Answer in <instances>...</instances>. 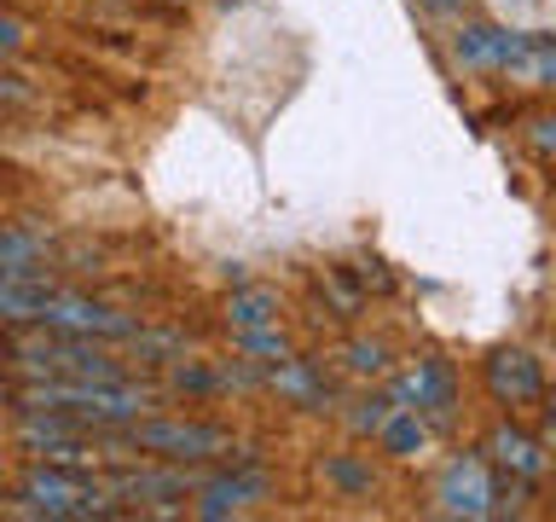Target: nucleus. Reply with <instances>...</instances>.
I'll use <instances>...</instances> for the list:
<instances>
[{"label":"nucleus","instance_id":"f257e3e1","mask_svg":"<svg viewBox=\"0 0 556 522\" xmlns=\"http://www.w3.org/2000/svg\"><path fill=\"white\" fill-rule=\"evenodd\" d=\"M0 511L7 517H47V522H93V517H122V505L93 470L29 459L17 470V494Z\"/></svg>","mask_w":556,"mask_h":522},{"label":"nucleus","instance_id":"f03ea898","mask_svg":"<svg viewBox=\"0 0 556 522\" xmlns=\"http://www.w3.org/2000/svg\"><path fill=\"white\" fill-rule=\"evenodd\" d=\"M122 442L146 459H174V464H208L232 452V430L208 424V418H174V412H146L122 424Z\"/></svg>","mask_w":556,"mask_h":522},{"label":"nucleus","instance_id":"7ed1b4c3","mask_svg":"<svg viewBox=\"0 0 556 522\" xmlns=\"http://www.w3.org/2000/svg\"><path fill=\"white\" fill-rule=\"evenodd\" d=\"M528 52H533V35L521 29H504V24H486V17H458L452 24V59L464 70H481V76H528Z\"/></svg>","mask_w":556,"mask_h":522},{"label":"nucleus","instance_id":"20e7f679","mask_svg":"<svg viewBox=\"0 0 556 522\" xmlns=\"http://www.w3.org/2000/svg\"><path fill=\"white\" fill-rule=\"evenodd\" d=\"M35 325L47 331H70V337H99V343H128L139 320L134 313H122L116 302H104V296H87V290H52L41 313H35Z\"/></svg>","mask_w":556,"mask_h":522},{"label":"nucleus","instance_id":"39448f33","mask_svg":"<svg viewBox=\"0 0 556 522\" xmlns=\"http://www.w3.org/2000/svg\"><path fill=\"white\" fill-rule=\"evenodd\" d=\"M434 511L441 517H498V470L486 464V452H452L441 482H434Z\"/></svg>","mask_w":556,"mask_h":522},{"label":"nucleus","instance_id":"423d86ee","mask_svg":"<svg viewBox=\"0 0 556 522\" xmlns=\"http://www.w3.org/2000/svg\"><path fill=\"white\" fill-rule=\"evenodd\" d=\"M389 395H394V407H412L429 430H446L452 412H458V372H452V360L429 355V360H417L406 377H394Z\"/></svg>","mask_w":556,"mask_h":522},{"label":"nucleus","instance_id":"0eeeda50","mask_svg":"<svg viewBox=\"0 0 556 522\" xmlns=\"http://www.w3.org/2000/svg\"><path fill=\"white\" fill-rule=\"evenodd\" d=\"M261 499H273V476H267V470H255L250 459H238L232 470L203 476V487L191 494V517H203V522L243 517V511H255Z\"/></svg>","mask_w":556,"mask_h":522},{"label":"nucleus","instance_id":"6e6552de","mask_svg":"<svg viewBox=\"0 0 556 522\" xmlns=\"http://www.w3.org/2000/svg\"><path fill=\"white\" fill-rule=\"evenodd\" d=\"M111 487L116 499H191L203 487V470H191V464H174V459H156V464H134V459H122L111 470Z\"/></svg>","mask_w":556,"mask_h":522},{"label":"nucleus","instance_id":"1a4fd4ad","mask_svg":"<svg viewBox=\"0 0 556 522\" xmlns=\"http://www.w3.org/2000/svg\"><path fill=\"white\" fill-rule=\"evenodd\" d=\"M481 377H486V395H493L504 412L539 407V395H545V365H539L528 348H493L481 365Z\"/></svg>","mask_w":556,"mask_h":522},{"label":"nucleus","instance_id":"9d476101","mask_svg":"<svg viewBox=\"0 0 556 522\" xmlns=\"http://www.w3.org/2000/svg\"><path fill=\"white\" fill-rule=\"evenodd\" d=\"M481 452H486V464H493L504 482L539 487V482H545V470H551V447L539 442V435H528L521 424H493V430H486V442H481Z\"/></svg>","mask_w":556,"mask_h":522},{"label":"nucleus","instance_id":"9b49d317","mask_svg":"<svg viewBox=\"0 0 556 522\" xmlns=\"http://www.w3.org/2000/svg\"><path fill=\"white\" fill-rule=\"evenodd\" d=\"M261 383H267V389L285 400V407H295V412H337V389H330L325 365L307 360V355H290V360L267 365Z\"/></svg>","mask_w":556,"mask_h":522},{"label":"nucleus","instance_id":"f8f14e48","mask_svg":"<svg viewBox=\"0 0 556 522\" xmlns=\"http://www.w3.org/2000/svg\"><path fill=\"white\" fill-rule=\"evenodd\" d=\"M220 320L226 331H243V325H273V320H285V296H278L273 285H232V296L220 302Z\"/></svg>","mask_w":556,"mask_h":522},{"label":"nucleus","instance_id":"ddd939ff","mask_svg":"<svg viewBox=\"0 0 556 522\" xmlns=\"http://www.w3.org/2000/svg\"><path fill=\"white\" fill-rule=\"evenodd\" d=\"M232 355L267 372V365H278V360L295 355V337L285 331V320H273V325H243V331H232Z\"/></svg>","mask_w":556,"mask_h":522},{"label":"nucleus","instance_id":"4468645a","mask_svg":"<svg viewBox=\"0 0 556 522\" xmlns=\"http://www.w3.org/2000/svg\"><path fill=\"white\" fill-rule=\"evenodd\" d=\"M59 290V278H0V325H35L41 302Z\"/></svg>","mask_w":556,"mask_h":522},{"label":"nucleus","instance_id":"2eb2a0df","mask_svg":"<svg viewBox=\"0 0 556 522\" xmlns=\"http://www.w3.org/2000/svg\"><path fill=\"white\" fill-rule=\"evenodd\" d=\"M377 447L389 452V459H417V452L429 447V424H424V418H417L412 407H394L389 424L377 430Z\"/></svg>","mask_w":556,"mask_h":522},{"label":"nucleus","instance_id":"dca6fc26","mask_svg":"<svg viewBox=\"0 0 556 522\" xmlns=\"http://www.w3.org/2000/svg\"><path fill=\"white\" fill-rule=\"evenodd\" d=\"M319 476H325V487H337L342 499H371L377 494V476H371V464H365L359 452H330V459L319 464Z\"/></svg>","mask_w":556,"mask_h":522},{"label":"nucleus","instance_id":"f3484780","mask_svg":"<svg viewBox=\"0 0 556 522\" xmlns=\"http://www.w3.org/2000/svg\"><path fill=\"white\" fill-rule=\"evenodd\" d=\"M337 412H342V424H348V435H354V442H377V430L389 424V412H394V395L377 389V395L348 400V407H337Z\"/></svg>","mask_w":556,"mask_h":522},{"label":"nucleus","instance_id":"a211bd4d","mask_svg":"<svg viewBox=\"0 0 556 522\" xmlns=\"http://www.w3.org/2000/svg\"><path fill=\"white\" fill-rule=\"evenodd\" d=\"M163 389H168V395H220V365L174 355V360H168V377H163Z\"/></svg>","mask_w":556,"mask_h":522},{"label":"nucleus","instance_id":"6ab92c4d","mask_svg":"<svg viewBox=\"0 0 556 522\" xmlns=\"http://www.w3.org/2000/svg\"><path fill=\"white\" fill-rule=\"evenodd\" d=\"M389 348H382L377 337H348L342 343V372L348 377H359V383H377V377H389Z\"/></svg>","mask_w":556,"mask_h":522},{"label":"nucleus","instance_id":"aec40b11","mask_svg":"<svg viewBox=\"0 0 556 522\" xmlns=\"http://www.w3.org/2000/svg\"><path fill=\"white\" fill-rule=\"evenodd\" d=\"M313 285H319V296L337 302V320H359V313H365V290H359V278L348 268H319Z\"/></svg>","mask_w":556,"mask_h":522},{"label":"nucleus","instance_id":"412c9836","mask_svg":"<svg viewBox=\"0 0 556 522\" xmlns=\"http://www.w3.org/2000/svg\"><path fill=\"white\" fill-rule=\"evenodd\" d=\"M52 250V233H41V226H0V261H47Z\"/></svg>","mask_w":556,"mask_h":522},{"label":"nucleus","instance_id":"4be33fe9","mask_svg":"<svg viewBox=\"0 0 556 522\" xmlns=\"http://www.w3.org/2000/svg\"><path fill=\"white\" fill-rule=\"evenodd\" d=\"M128 348L146 365H168L174 355H186V337H180V331H146V325H139L134 337H128Z\"/></svg>","mask_w":556,"mask_h":522},{"label":"nucleus","instance_id":"5701e85b","mask_svg":"<svg viewBox=\"0 0 556 522\" xmlns=\"http://www.w3.org/2000/svg\"><path fill=\"white\" fill-rule=\"evenodd\" d=\"M528 146L545 157V163H556V111H539V116H528Z\"/></svg>","mask_w":556,"mask_h":522},{"label":"nucleus","instance_id":"b1692460","mask_svg":"<svg viewBox=\"0 0 556 522\" xmlns=\"http://www.w3.org/2000/svg\"><path fill=\"white\" fill-rule=\"evenodd\" d=\"M29 47V24L17 12H0V59H17Z\"/></svg>","mask_w":556,"mask_h":522},{"label":"nucleus","instance_id":"393cba45","mask_svg":"<svg viewBox=\"0 0 556 522\" xmlns=\"http://www.w3.org/2000/svg\"><path fill=\"white\" fill-rule=\"evenodd\" d=\"M348 273L359 278V290H377V296H382V290H394V273L382 268L377 256H365V261H354V268H348Z\"/></svg>","mask_w":556,"mask_h":522},{"label":"nucleus","instance_id":"a878e982","mask_svg":"<svg viewBox=\"0 0 556 522\" xmlns=\"http://www.w3.org/2000/svg\"><path fill=\"white\" fill-rule=\"evenodd\" d=\"M424 12L446 17V24H458V17H476V0H417Z\"/></svg>","mask_w":556,"mask_h":522},{"label":"nucleus","instance_id":"bb28decb","mask_svg":"<svg viewBox=\"0 0 556 522\" xmlns=\"http://www.w3.org/2000/svg\"><path fill=\"white\" fill-rule=\"evenodd\" d=\"M29 99V87L17 82V76H0V111H7V104H24Z\"/></svg>","mask_w":556,"mask_h":522},{"label":"nucleus","instance_id":"cd10ccee","mask_svg":"<svg viewBox=\"0 0 556 522\" xmlns=\"http://www.w3.org/2000/svg\"><path fill=\"white\" fill-rule=\"evenodd\" d=\"M163 7H186V0H163Z\"/></svg>","mask_w":556,"mask_h":522}]
</instances>
